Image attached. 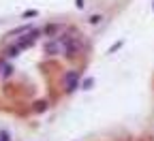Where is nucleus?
<instances>
[{
	"label": "nucleus",
	"instance_id": "f257e3e1",
	"mask_svg": "<svg viewBox=\"0 0 154 141\" xmlns=\"http://www.w3.org/2000/svg\"><path fill=\"white\" fill-rule=\"evenodd\" d=\"M60 43H62V47H64V56H69V58H73L77 51H79V41H75L73 36H62L60 38Z\"/></svg>",
	"mask_w": 154,
	"mask_h": 141
},
{
	"label": "nucleus",
	"instance_id": "f03ea898",
	"mask_svg": "<svg viewBox=\"0 0 154 141\" xmlns=\"http://www.w3.org/2000/svg\"><path fill=\"white\" fill-rule=\"evenodd\" d=\"M38 34H41V30H28V32H26V36H22L15 45H17L19 49H26V47L34 45V41H36V36H38Z\"/></svg>",
	"mask_w": 154,
	"mask_h": 141
},
{
	"label": "nucleus",
	"instance_id": "7ed1b4c3",
	"mask_svg": "<svg viewBox=\"0 0 154 141\" xmlns=\"http://www.w3.org/2000/svg\"><path fill=\"white\" fill-rule=\"evenodd\" d=\"M64 81H66V92H75L77 88H79V73L77 71H69L66 77H64Z\"/></svg>",
	"mask_w": 154,
	"mask_h": 141
},
{
	"label": "nucleus",
	"instance_id": "20e7f679",
	"mask_svg": "<svg viewBox=\"0 0 154 141\" xmlns=\"http://www.w3.org/2000/svg\"><path fill=\"white\" fill-rule=\"evenodd\" d=\"M60 45H62L60 41H51V43H47V45H45V51H47L49 56H56L58 51H60Z\"/></svg>",
	"mask_w": 154,
	"mask_h": 141
},
{
	"label": "nucleus",
	"instance_id": "39448f33",
	"mask_svg": "<svg viewBox=\"0 0 154 141\" xmlns=\"http://www.w3.org/2000/svg\"><path fill=\"white\" fill-rule=\"evenodd\" d=\"M92 86H94V77H86L84 81H82L79 88H84V90H92Z\"/></svg>",
	"mask_w": 154,
	"mask_h": 141
},
{
	"label": "nucleus",
	"instance_id": "423d86ee",
	"mask_svg": "<svg viewBox=\"0 0 154 141\" xmlns=\"http://www.w3.org/2000/svg\"><path fill=\"white\" fill-rule=\"evenodd\" d=\"M19 51H22V49H19L17 45H13V47L7 49V56H9V58H15V56H19Z\"/></svg>",
	"mask_w": 154,
	"mask_h": 141
},
{
	"label": "nucleus",
	"instance_id": "0eeeda50",
	"mask_svg": "<svg viewBox=\"0 0 154 141\" xmlns=\"http://www.w3.org/2000/svg\"><path fill=\"white\" fill-rule=\"evenodd\" d=\"M28 30H30V26H22V28H15V30H13V32H11L9 36H17V34H22V32H28Z\"/></svg>",
	"mask_w": 154,
	"mask_h": 141
},
{
	"label": "nucleus",
	"instance_id": "6e6552de",
	"mask_svg": "<svg viewBox=\"0 0 154 141\" xmlns=\"http://www.w3.org/2000/svg\"><path fill=\"white\" fill-rule=\"evenodd\" d=\"M45 109H47V103H45V100H38L36 107H34V111H45Z\"/></svg>",
	"mask_w": 154,
	"mask_h": 141
},
{
	"label": "nucleus",
	"instance_id": "1a4fd4ad",
	"mask_svg": "<svg viewBox=\"0 0 154 141\" xmlns=\"http://www.w3.org/2000/svg\"><path fill=\"white\" fill-rule=\"evenodd\" d=\"M118 47H122V41H118V43H113V45L109 47V51H107V54H113V51L118 49Z\"/></svg>",
	"mask_w": 154,
	"mask_h": 141
},
{
	"label": "nucleus",
	"instance_id": "9d476101",
	"mask_svg": "<svg viewBox=\"0 0 154 141\" xmlns=\"http://www.w3.org/2000/svg\"><path fill=\"white\" fill-rule=\"evenodd\" d=\"M101 19H103L101 15H92L90 17V24H101Z\"/></svg>",
	"mask_w": 154,
	"mask_h": 141
},
{
	"label": "nucleus",
	"instance_id": "9b49d317",
	"mask_svg": "<svg viewBox=\"0 0 154 141\" xmlns=\"http://www.w3.org/2000/svg\"><path fill=\"white\" fill-rule=\"evenodd\" d=\"M0 141H11V139H9V133H7V130H0Z\"/></svg>",
	"mask_w": 154,
	"mask_h": 141
},
{
	"label": "nucleus",
	"instance_id": "f8f14e48",
	"mask_svg": "<svg viewBox=\"0 0 154 141\" xmlns=\"http://www.w3.org/2000/svg\"><path fill=\"white\" fill-rule=\"evenodd\" d=\"M75 5H77V9H84V5H86V0H75Z\"/></svg>",
	"mask_w": 154,
	"mask_h": 141
},
{
	"label": "nucleus",
	"instance_id": "ddd939ff",
	"mask_svg": "<svg viewBox=\"0 0 154 141\" xmlns=\"http://www.w3.org/2000/svg\"><path fill=\"white\" fill-rule=\"evenodd\" d=\"M45 32H47V34H54V32H56V26H47Z\"/></svg>",
	"mask_w": 154,
	"mask_h": 141
},
{
	"label": "nucleus",
	"instance_id": "4468645a",
	"mask_svg": "<svg viewBox=\"0 0 154 141\" xmlns=\"http://www.w3.org/2000/svg\"><path fill=\"white\" fill-rule=\"evenodd\" d=\"M34 15H36V11H26L24 13V17H34Z\"/></svg>",
	"mask_w": 154,
	"mask_h": 141
},
{
	"label": "nucleus",
	"instance_id": "2eb2a0df",
	"mask_svg": "<svg viewBox=\"0 0 154 141\" xmlns=\"http://www.w3.org/2000/svg\"><path fill=\"white\" fill-rule=\"evenodd\" d=\"M11 71H13L11 66H5V77H9V75H11Z\"/></svg>",
	"mask_w": 154,
	"mask_h": 141
}]
</instances>
